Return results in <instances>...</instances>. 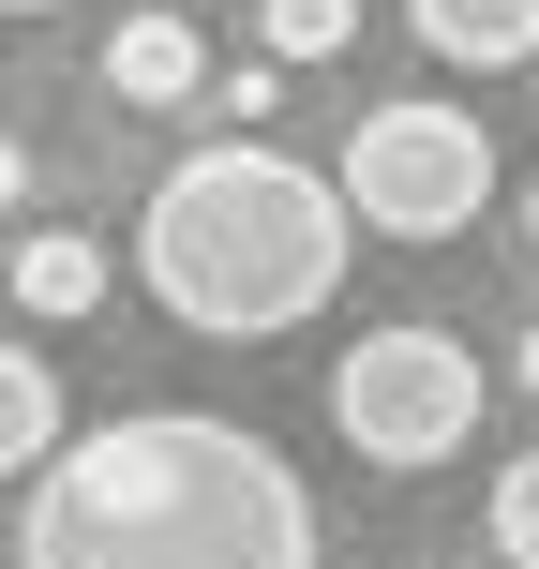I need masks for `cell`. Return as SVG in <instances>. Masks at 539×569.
<instances>
[{
	"label": "cell",
	"mask_w": 539,
	"mask_h": 569,
	"mask_svg": "<svg viewBox=\"0 0 539 569\" xmlns=\"http://www.w3.org/2000/svg\"><path fill=\"white\" fill-rule=\"evenodd\" d=\"M330 435L360 465H390V480H420V465H450L465 435H480V345H450V330H360L330 360Z\"/></svg>",
	"instance_id": "cell-3"
},
{
	"label": "cell",
	"mask_w": 539,
	"mask_h": 569,
	"mask_svg": "<svg viewBox=\"0 0 539 569\" xmlns=\"http://www.w3.org/2000/svg\"><path fill=\"white\" fill-rule=\"evenodd\" d=\"M106 90H120V106H196V90H210L196 16H120L106 30Z\"/></svg>",
	"instance_id": "cell-6"
},
{
	"label": "cell",
	"mask_w": 539,
	"mask_h": 569,
	"mask_svg": "<svg viewBox=\"0 0 539 569\" xmlns=\"http://www.w3.org/2000/svg\"><path fill=\"white\" fill-rule=\"evenodd\" d=\"M60 375H46V345H0V480H46L60 465Z\"/></svg>",
	"instance_id": "cell-7"
},
{
	"label": "cell",
	"mask_w": 539,
	"mask_h": 569,
	"mask_svg": "<svg viewBox=\"0 0 539 569\" xmlns=\"http://www.w3.org/2000/svg\"><path fill=\"white\" fill-rule=\"evenodd\" d=\"M360 46V0H256V60H330Z\"/></svg>",
	"instance_id": "cell-9"
},
{
	"label": "cell",
	"mask_w": 539,
	"mask_h": 569,
	"mask_svg": "<svg viewBox=\"0 0 539 569\" xmlns=\"http://www.w3.org/2000/svg\"><path fill=\"white\" fill-rule=\"evenodd\" d=\"M525 240H539V180H525Z\"/></svg>",
	"instance_id": "cell-14"
},
{
	"label": "cell",
	"mask_w": 539,
	"mask_h": 569,
	"mask_svg": "<svg viewBox=\"0 0 539 569\" xmlns=\"http://www.w3.org/2000/svg\"><path fill=\"white\" fill-rule=\"evenodd\" d=\"M330 180H345V226H375V240H465L495 196V136L465 106H360Z\"/></svg>",
	"instance_id": "cell-4"
},
{
	"label": "cell",
	"mask_w": 539,
	"mask_h": 569,
	"mask_svg": "<svg viewBox=\"0 0 539 569\" xmlns=\"http://www.w3.org/2000/svg\"><path fill=\"white\" fill-rule=\"evenodd\" d=\"M90 300H106V240H76V226H30V240H16V315L76 330Z\"/></svg>",
	"instance_id": "cell-8"
},
{
	"label": "cell",
	"mask_w": 539,
	"mask_h": 569,
	"mask_svg": "<svg viewBox=\"0 0 539 569\" xmlns=\"http://www.w3.org/2000/svg\"><path fill=\"white\" fill-rule=\"evenodd\" d=\"M525 390H539V330H525Z\"/></svg>",
	"instance_id": "cell-13"
},
{
	"label": "cell",
	"mask_w": 539,
	"mask_h": 569,
	"mask_svg": "<svg viewBox=\"0 0 539 569\" xmlns=\"http://www.w3.org/2000/svg\"><path fill=\"white\" fill-rule=\"evenodd\" d=\"M345 180H315L300 150L270 136H210L150 180L136 210V284L180 315L196 345H270V330H315L345 284Z\"/></svg>",
	"instance_id": "cell-2"
},
{
	"label": "cell",
	"mask_w": 539,
	"mask_h": 569,
	"mask_svg": "<svg viewBox=\"0 0 539 569\" xmlns=\"http://www.w3.org/2000/svg\"><path fill=\"white\" fill-rule=\"evenodd\" d=\"M0 16H60V0H0Z\"/></svg>",
	"instance_id": "cell-12"
},
{
	"label": "cell",
	"mask_w": 539,
	"mask_h": 569,
	"mask_svg": "<svg viewBox=\"0 0 539 569\" xmlns=\"http://www.w3.org/2000/svg\"><path fill=\"white\" fill-rule=\"evenodd\" d=\"M16 569H315V495L270 435L136 405L60 435L16 510Z\"/></svg>",
	"instance_id": "cell-1"
},
{
	"label": "cell",
	"mask_w": 539,
	"mask_h": 569,
	"mask_svg": "<svg viewBox=\"0 0 539 569\" xmlns=\"http://www.w3.org/2000/svg\"><path fill=\"white\" fill-rule=\"evenodd\" d=\"M30 196V150H16V120H0V210H16Z\"/></svg>",
	"instance_id": "cell-11"
},
{
	"label": "cell",
	"mask_w": 539,
	"mask_h": 569,
	"mask_svg": "<svg viewBox=\"0 0 539 569\" xmlns=\"http://www.w3.org/2000/svg\"><path fill=\"white\" fill-rule=\"evenodd\" d=\"M480 540L510 555V569H539V450H525V465H495V510H480Z\"/></svg>",
	"instance_id": "cell-10"
},
{
	"label": "cell",
	"mask_w": 539,
	"mask_h": 569,
	"mask_svg": "<svg viewBox=\"0 0 539 569\" xmlns=\"http://www.w3.org/2000/svg\"><path fill=\"white\" fill-rule=\"evenodd\" d=\"M405 30H420L450 76H510V60H539V0H405Z\"/></svg>",
	"instance_id": "cell-5"
}]
</instances>
